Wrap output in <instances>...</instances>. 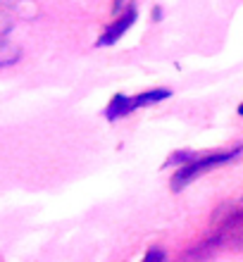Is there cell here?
<instances>
[{
	"label": "cell",
	"instance_id": "5b68a950",
	"mask_svg": "<svg viewBox=\"0 0 243 262\" xmlns=\"http://www.w3.org/2000/svg\"><path fill=\"white\" fill-rule=\"evenodd\" d=\"M172 96V91L169 89H150V91H143L139 96H134V107L139 110L143 105H153V103H162L167 98Z\"/></svg>",
	"mask_w": 243,
	"mask_h": 262
},
{
	"label": "cell",
	"instance_id": "9c48e42d",
	"mask_svg": "<svg viewBox=\"0 0 243 262\" xmlns=\"http://www.w3.org/2000/svg\"><path fill=\"white\" fill-rule=\"evenodd\" d=\"M153 19H155V21L162 19V7H153Z\"/></svg>",
	"mask_w": 243,
	"mask_h": 262
},
{
	"label": "cell",
	"instance_id": "30bf717a",
	"mask_svg": "<svg viewBox=\"0 0 243 262\" xmlns=\"http://www.w3.org/2000/svg\"><path fill=\"white\" fill-rule=\"evenodd\" d=\"M238 115H241V117H243V103L238 105Z\"/></svg>",
	"mask_w": 243,
	"mask_h": 262
},
{
	"label": "cell",
	"instance_id": "3957f363",
	"mask_svg": "<svg viewBox=\"0 0 243 262\" xmlns=\"http://www.w3.org/2000/svg\"><path fill=\"white\" fill-rule=\"evenodd\" d=\"M136 19H139V12H136V7H134V5H129L124 12L117 17V21H115V24H110V27H107L103 34H100V38L96 41V46H98V48H107V46H115V43H117L119 38H122V36H124L126 31L131 29V24H134Z\"/></svg>",
	"mask_w": 243,
	"mask_h": 262
},
{
	"label": "cell",
	"instance_id": "52a82bcc",
	"mask_svg": "<svg viewBox=\"0 0 243 262\" xmlns=\"http://www.w3.org/2000/svg\"><path fill=\"white\" fill-rule=\"evenodd\" d=\"M191 160H195V155L191 150H176V152H172L169 158H167V162H165V167H169V165H176V167H184V165H188Z\"/></svg>",
	"mask_w": 243,
	"mask_h": 262
},
{
	"label": "cell",
	"instance_id": "6da1fadb",
	"mask_svg": "<svg viewBox=\"0 0 243 262\" xmlns=\"http://www.w3.org/2000/svg\"><path fill=\"white\" fill-rule=\"evenodd\" d=\"M212 241L234 250H243V198L229 200L212 214Z\"/></svg>",
	"mask_w": 243,
	"mask_h": 262
},
{
	"label": "cell",
	"instance_id": "ba28073f",
	"mask_svg": "<svg viewBox=\"0 0 243 262\" xmlns=\"http://www.w3.org/2000/svg\"><path fill=\"white\" fill-rule=\"evenodd\" d=\"M165 250H162V248H150V250H148V253H146V255H143V260H141V262H165Z\"/></svg>",
	"mask_w": 243,
	"mask_h": 262
},
{
	"label": "cell",
	"instance_id": "8992f818",
	"mask_svg": "<svg viewBox=\"0 0 243 262\" xmlns=\"http://www.w3.org/2000/svg\"><path fill=\"white\" fill-rule=\"evenodd\" d=\"M19 57H21V50L12 41H7L5 36H0V69L14 64Z\"/></svg>",
	"mask_w": 243,
	"mask_h": 262
},
{
	"label": "cell",
	"instance_id": "277c9868",
	"mask_svg": "<svg viewBox=\"0 0 243 262\" xmlns=\"http://www.w3.org/2000/svg\"><path fill=\"white\" fill-rule=\"evenodd\" d=\"M134 110H136V107H134V98L124 96V93H117V96L107 103L105 119H107V122H117V119L126 117V115H131Z\"/></svg>",
	"mask_w": 243,
	"mask_h": 262
},
{
	"label": "cell",
	"instance_id": "7a4b0ae2",
	"mask_svg": "<svg viewBox=\"0 0 243 262\" xmlns=\"http://www.w3.org/2000/svg\"><path fill=\"white\" fill-rule=\"evenodd\" d=\"M241 152H243V145L236 143L234 148H227V150H215V152H210V155H203V158L191 160L188 165L179 167V169H176V174L172 177V191H174V193H179V191H184V188H186L193 179H198L201 174L210 172V169H215V167L229 165V162H234Z\"/></svg>",
	"mask_w": 243,
	"mask_h": 262
}]
</instances>
